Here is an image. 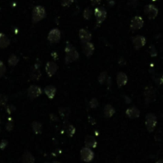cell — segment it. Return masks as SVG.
Returning <instances> with one entry per match:
<instances>
[{
	"label": "cell",
	"instance_id": "cell-1",
	"mask_svg": "<svg viewBox=\"0 0 163 163\" xmlns=\"http://www.w3.org/2000/svg\"><path fill=\"white\" fill-rule=\"evenodd\" d=\"M65 53H66V56H65L66 64L76 61V60L79 58V53H78L76 49L70 43V42H67V44H66Z\"/></svg>",
	"mask_w": 163,
	"mask_h": 163
},
{
	"label": "cell",
	"instance_id": "cell-2",
	"mask_svg": "<svg viewBox=\"0 0 163 163\" xmlns=\"http://www.w3.org/2000/svg\"><path fill=\"white\" fill-rule=\"evenodd\" d=\"M45 17H46V11L42 6H36V7H34V9L33 10V15H32L34 23H37L42 19H44Z\"/></svg>",
	"mask_w": 163,
	"mask_h": 163
},
{
	"label": "cell",
	"instance_id": "cell-3",
	"mask_svg": "<svg viewBox=\"0 0 163 163\" xmlns=\"http://www.w3.org/2000/svg\"><path fill=\"white\" fill-rule=\"evenodd\" d=\"M145 125L149 133H153L155 129L156 126V116L152 113L146 114V118H145Z\"/></svg>",
	"mask_w": 163,
	"mask_h": 163
},
{
	"label": "cell",
	"instance_id": "cell-4",
	"mask_svg": "<svg viewBox=\"0 0 163 163\" xmlns=\"http://www.w3.org/2000/svg\"><path fill=\"white\" fill-rule=\"evenodd\" d=\"M144 97L147 103H152V102H154L156 97L155 89L151 85L147 86L144 89Z\"/></svg>",
	"mask_w": 163,
	"mask_h": 163
},
{
	"label": "cell",
	"instance_id": "cell-5",
	"mask_svg": "<svg viewBox=\"0 0 163 163\" xmlns=\"http://www.w3.org/2000/svg\"><path fill=\"white\" fill-rule=\"evenodd\" d=\"M80 156L81 159L85 162H90L92 161L94 158V153L93 152V150L89 147H83L80 151Z\"/></svg>",
	"mask_w": 163,
	"mask_h": 163
},
{
	"label": "cell",
	"instance_id": "cell-6",
	"mask_svg": "<svg viewBox=\"0 0 163 163\" xmlns=\"http://www.w3.org/2000/svg\"><path fill=\"white\" fill-rule=\"evenodd\" d=\"M144 14L147 15L149 19H155L158 14V10L154 5H147L144 8Z\"/></svg>",
	"mask_w": 163,
	"mask_h": 163
},
{
	"label": "cell",
	"instance_id": "cell-7",
	"mask_svg": "<svg viewBox=\"0 0 163 163\" xmlns=\"http://www.w3.org/2000/svg\"><path fill=\"white\" fill-rule=\"evenodd\" d=\"M94 16L96 18V22L97 24H101L105 19L107 16V11L104 8L102 7H96L94 9Z\"/></svg>",
	"mask_w": 163,
	"mask_h": 163
},
{
	"label": "cell",
	"instance_id": "cell-8",
	"mask_svg": "<svg viewBox=\"0 0 163 163\" xmlns=\"http://www.w3.org/2000/svg\"><path fill=\"white\" fill-rule=\"evenodd\" d=\"M61 39V33L58 29H53L50 31L49 34H48V40L51 43H58Z\"/></svg>",
	"mask_w": 163,
	"mask_h": 163
},
{
	"label": "cell",
	"instance_id": "cell-9",
	"mask_svg": "<svg viewBox=\"0 0 163 163\" xmlns=\"http://www.w3.org/2000/svg\"><path fill=\"white\" fill-rule=\"evenodd\" d=\"M143 25H144V20L141 16L136 15L131 21V29L133 31H138V30H140L143 27Z\"/></svg>",
	"mask_w": 163,
	"mask_h": 163
},
{
	"label": "cell",
	"instance_id": "cell-10",
	"mask_svg": "<svg viewBox=\"0 0 163 163\" xmlns=\"http://www.w3.org/2000/svg\"><path fill=\"white\" fill-rule=\"evenodd\" d=\"M82 50H83L84 54H85L87 57H91L94 52V45L91 41L85 42V43H82Z\"/></svg>",
	"mask_w": 163,
	"mask_h": 163
},
{
	"label": "cell",
	"instance_id": "cell-11",
	"mask_svg": "<svg viewBox=\"0 0 163 163\" xmlns=\"http://www.w3.org/2000/svg\"><path fill=\"white\" fill-rule=\"evenodd\" d=\"M42 94V90L39 86H36V85H33L29 88L28 90V96L30 98L32 99H34L36 97H38V96Z\"/></svg>",
	"mask_w": 163,
	"mask_h": 163
},
{
	"label": "cell",
	"instance_id": "cell-12",
	"mask_svg": "<svg viewBox=\"0 0 163 163\" xmlns=\"http://www.w3.org/2000/svg\"><path fill=\"white\" fill-rule=\"evenodd\" d=\"M133 44H134L136 50H139L146 44V38L143 35H136L133 38Z\"/></svg>",
	"mask_w": 163,
	"mask_h": 163
},
{
	"label": "cell",
	"instance_id": "cell-13",
	"mask_svg": "<svg viewBox=\"0 0 163 163\" xmlns=\"http://www.w3.org/2000/svg\"><path fill=\"white\" fill-rule=\"evenodd\" d=\"M57 69H58L57 64L53 61H49L46 64V67H45L46 72L49 76H53L57 72Z\"/></svg>",
	"mask_w": 163,
	"mask_h": 163
},
{
	"label": "cell",
	"instance_id": "cell-14",
	"mask_svg": "<svg viewBox=\"0 0 163 163\" xmlns=\"http://www.w3.org/2000/svg\"><path fill=\"white\" fill-rule=\"evenodd\" d=\"M126 116L128 117L129 118H137V117H139V116H140V111L138 110L136 107L133 106V107H130V108L127 109Z\"/></svg>",
	"mask_w": 163,
	"mask_h": 163
},
{
	"label": "cell",
	"instance_id": "cell-15",
	"mask_svg": "<svg viewBox=\"0 0 163 163\" xmlns=\"http://www.w3.org/2000/svg\"><path fill=\"white\" fill-rule=\"evenodd\" d=\"M78 34H79V38H80L82 43L90 42L91 39H92V34H91V33L89 31H87V30H85V29L79 30V33H78Z\"/></svg>",
	"mask_w": 163,
	"mask_h": 163
},
{
	"label": "cell",
	"instance_id": "cell-16",
	"mask_svg": "<svg viewBox=\"0 0 163 163\" xmlns=\"http://www.w3.org/2000/svg\"><path fill=\"white\" fill-rule=\"evenodd\" d=\"M127 82H128V76L123 72H119L117 75V83L118 87H122L126 85Z\"/></svg>",
	"mask_w": 163,
	"mask_h": 163
},
{
	"label": "cell",
	"instance_id": "cell-17",
	"mask_svg": "<svg viewBox=\"0 0 163 163\" xmlns=\"http://www.w3.org/2000/svg\"><path fill=\"white\" fill-rule=\"evenodd\" d=\"M85 145L86 147H89L91 149H94L96 147V145H97V142H96V139L94 138V136H87L85 137Z\"/></svg>",
	"mask_w": 163,
	"mask_h": 163
},
{
	"label": "cell",
	"instance_id": "cell-18",
	"mask_svg": "<svg viewBox=\"0 0 163 163\" xmlns=\"http://www.w3.org/2000/svg\"><path fill=\"white\" fill-rule=\"evenodd\" d=\"M114 113H116V110H114V108L110 105V104H107L105 107H104V110H103V114H104V117L106 118H110L112 117Z\"/></svg>",
	"mask_w": 163,
	"mask_h": 163
},
{
	"label": "cell",
	"instance_id": "cell-19",
	"mask_svg": "<svg viewBox=\"0 0 163 163\" xmlns=\"http://www.w3.org/2000/svg\"><path fill=\"white\" fill-rule=\"evenodd\" d=\"M44 93H45V94H46L50 99H53V98L54 97V95H56V88L54 87V86L49 85V86H47V87L44 89Z\"/></svg>",
	"mask_w": 163,
	"mask_h": 163
},
{
	"label": "cell",
	"instance_id": "cell-20",
	"mask_svg": "<svg viewBox=\"0 0 163 163\" xmlns=\"http://www.w3.org/2000/svg\"><path fill=\"white\" fill-rule=\"evenodd\" d=\"M35 159L34 156L29 152V151H25L22 155V162L23 163H34Z\"/></svg>",
	"mask_w": 163,
	"mask_h": 163
},
{
	"label": "cell",
	"instance_id": "cell-21",
	"mask_svg": "<svg viewBox=\"0 0 163 163\" xmlns=\"http://www.w3.org/2000/svg\"><path fill=\"white\" fill-rule=\"evenodd\" d=\"M11 43V41L9 37L4 34H0V49H4V48H7Z\"/></svg>",
	"mask_w": 163,
	"mask_h": 163
},
{
	"label": "cell",
	"instance_id": "cell-22",
	"mask_svg": "<svg viewBox=\"0 0 163 163\" xmlns=\"http://www.w3.org/2000/svg\"><path fill=\"white\" fill-rule=\"evenodd\" d=\"M30 76H31L33 80H39L41 77V72L38 68H34L31 74H30Z\"/></svg>",
	"mask_w": 163,
	"mask_h": 163
},
{
	"label": "cell",
	"instance_id": "cell-23",
	"mask_svg": "<svg viewBox=\"0 0 163 163\" xmlns=\"http://www.w3.org/2000/svg\"><path fill=\"white\" fill-rule=\"evenodd\" d=\"M32 128H33L34 133L36 135L41 134L42 133V124L38 121H34L32 123Z\"/></svg>",
	"mask_w": 163,
	"mask_h": 163
},
{
	"label": "cell",
	"instance_id": "cell-24",
	"mask_svg": "<svg viewBox=\"0 0 163 163\" xmlns=\"http://www.w3.org/2000/svg\"><path fill=\"white\" fill-rule=\"evenodd\" d=\"M70 109L67 107H60L59 108V113H60V117L62 118H67L70 116Z\"/></svg>",
	"mask_w": 163,
	"mask_h": 163
},
{
	"label": "cell",
	"instance_id": "cell-25",
	"mask_svg": "<svg viewBox=\"0 0 163 163\" xmlns=\"http://www.w3.org/2000/svg\"><path fill=\"white\" fill-rule=\"evenodd\" d=\"M18 61H19V59H18V57L15 56V54H11L8 59V63L10 66H11V67H14V66L18 63Z\"/></svg>",
	"mask_w": 163,
	"mask_h": 163
},
{
	"label": "cell",
	"instance_id": "cell-26",
	"mask_svg": "<svg viewBox=\"0 0 163 163\" xmlns=\"http://www.w3.org/2000/svg\"><path fill=\"white\" fill-rule=\"evenodd\" d=\"M65 130H66V133H67V135L69 136H72L75 135V128L74 127V125L72 124H67L65 127Z\"/></svg>",
	"mask_w": 163,
	"mask_h": 163
},
{
	"label": "cell",
	"instance_id": "cell-27",
	"mask_svg": "<svg viewBox=\"0 0 163 163\" xmlns=\"http://www.w3.org/2000/svg\"><path fill=\"white\" fill-rule=\"evenodd\" d=\"M92 14H93V11L91 10V8H86L83 11V17L85 18L86 20H89L91 17H92Z\"/></svg>",
	"mask_w": 163,
	"mask_h": 163
},
{
	"label": "cell",
	"instance_id": "cell-28",
	"mask_svg": "<svg viewBox=\"0 0 163 163\" xmlns=\"http://www.w3.org/2000/svg\"><path fill=\"white\" fill-rule=\"evenodd\" d=\"M108 79V76H107V72H102L101 74L98 76V82L100 84H104L105 81Z\"/></svg>",
	"mask_w": 163,
	"mask_h": 163
},
{
	"label": "cell",
	"instance_id": "cell-29",
	"mask_svg": "<svg viewBox=\"0 0 163 163\" xmlns=\"http://www.w3.org/2000/svg\"><path fill=\"white\" fill-rule=\"evenodd\" d=\"M99 106V102L98 100L96 99V98H93V99H91L90 101V107L92 108V109H96Z\"/></svg>",
	"mask_w": 163,
	"mask_h": 163
},
{
	"label": "cell",
	"instance_id": "cell-30",
	"mask_svg": "<svg viewBox=\"0 0 163 163\" xmlns=\"http://www.w3.org/2000/svg\"><path fill=\"white\" fill-rule=\"evenodd\" d=\"M8 102V97L5 94H0V107L5 106Z\"/></svg>",
	"mask_w": 163,
	"mask_h": 163
},
{
	"label": "cell",
	"instance_id": "cell-31",
	"mask_svg": "<svg viewBox=\"0 0 163 163\" xmlns=\"http://www.w3.org/2000/svg\"><path fill=\"white\" fill-rule=\"evenodd\" d=\"M149 53H150V56L152 57H155L156 56V54H158V53H156V50L154 45H151L150 48H149Z\"/></svg>",
	"mask_w": 163,
	"mask_h": 163
},
{
	"label": "cell",
	"instance_id": "cell-32",
	"mask_svg": "<svg viewBox=\"0 0 163 163\" xmlns=\"http://www.w3.org/2000/svg\"><path fill=\"white\" fill-rule=\"evenodd\" d=\"M14 111H15V106L11 105V104H10V105H7V106H6V112H7L9 114L13 113Z\"/></svg>",
	"mask_w": 163,
	"mask_h": 163
},
{
	"label": "cell",
	"instance_id": "cell-33",
	"mask_svg": "<svg viewBox=\"0 0 163 163\" xmlns=\"http://www.w3.org/2000/svg\"><path fill=\"white\" fill-rule=\"evenodd\" d=\"M5 72H6V66L1 60H0V77H2Z\"/></svg>",
	"mask_w": 163,
	"mask_h": 163
},
{
	"label": "cell",
	"instance_id": "cell-34",
	"mask_svg": "<svg viewBox=\"0 0 163 163\" xmlns=\"http://www.w3.org/2000/svg\"><path fill=\"white\" fill-rule=\"evenodd\" d=\"M13 129H14V124H13V122H11V119L10 118L9 121L7 122V124H6V130L11 132Z\"/></svg>",
	"mask_w": 163,
	"mask_h": 163
},
{
	"label": "cell",
	"instance_id": "cell-35",
	"mask_svg": "<svg viewBox=\"0 0 163 163\" xmlns=\"http://www.w3.org/2000/svg\"><path fill=\"white\" fill-rule=\"evenodd\" d=\"M74 2V0H61V4L63 7H69Z\"/></svg>",
	"mask_w": 163,
	"mask_h": 163
},
{
	"label": "cell",
	"instance_id": "cell-36",
	"mask_svg": "<svg viewBox=\"0 0 163 163\" xmlns=\"http://www.w3.org/2000/svg\"><path fill=\"white\" fill-rule=\"evenodd\" d=\"M8 146V141L6 139H3L1 142H0V149L1 150H4L5 148H7Z\"/></svg>",
	"mask_w": 163,
	"mask_h": 163
},
{
	"label": "cell",
	"instance_id": "cell-37",
	"mask_svg": "<svg viewBox=\"0 0 163 163\" xmlns=\"http://www.w3.org/2000/svg\"><path fill=\"white\" fill-rule=\"evenodd\" d=\"M91 3H92L94 7L96 8V6H98L101 3V0H91Z\"/></svg>",
	"mask_w": 163,
	"mask_h": 163
},
{
	"label": "cell",
	"instance_id": "cell-38",
	"mask_svg": "<svg viewBox=\"0 0 163 163\" xmlns=\"http://www.w3.org/2000/svg\"><path fill=\"white\" fill-rule=\"evenodd\" d=\"M155 81L158 84H163V75H159V77H156Z\"/></svg>",
	"mask_w": 163,
	"mask_h": 163
},
{
	"label": "cell",
	"instance_id": "cell-39",
	"mask_svg": "<svg viewBox=\"0 0 163 163\" xmlns=\"http://www.w3.org/2000/svg\"><path fill=\"white\" fill-rule=\"evenodd\" d=\"M50 117H51V119H52V120H54V121H57V120H58V118H57L56 116H54V114H51Z\"/></svg>",
	"mask_w": 163,
	"mask_h": 163
},
{
	"label": "cell",
	"instance_id": "cell-40",
	"mask_svg": "<svg viewBox=\"0 0 163 163\" xmlns=\"http://www.w3.org/2000/svg\"><path fill=\"white\" fill-rule=\"evenodd\" d=\"M156 163H163V159H160V160H158Z\"/></svg>",
	"mask_w": 163,
	"mask_h": 163
},
{
	"label": "cell",
	"instance_id": "cell-41",
	"mask_svg": "<svg viewBox=\"0 0 163 163\" xmlns=\"http://www.w3.org/2000/svg\"><path fill=\"white\" fill-rule=\"evenodd\" d=\"M52 163H60V162H58V161H53V162H52Z\"/></svg>",
	"mask_w": 163,
	"mask_h": 163
},
{
	"label": "cell",
	"instance_id": "cell-42",
	"mask_svg": "<svg viewBox=\"0 0 163 163\" xmlns=\"http://www.w3.org/2000/svg\"><path fill=\"white\" fill-rule=\"evenodd\" d=\"M0 133H1V126H0Z\"/></svg>",
	"mask_w": 163,
	"mask_h": 163
}]
</instances>
